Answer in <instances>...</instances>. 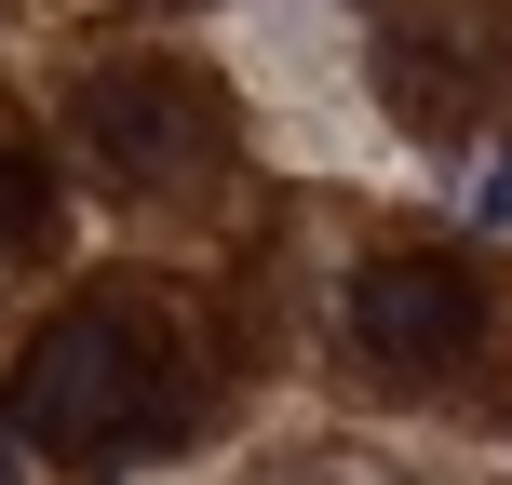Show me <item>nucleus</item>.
I'll return each instance as SVG.
<instances>
[{"label":"nucleus","instance_id":"nucleus-1","mask_svg":"<svg viewBox=\"0 0 512 485\" xmlns=\"http://www.w3.org/2000/svg\"><path fill=\"white\" fill-rule=\"evenodd\" d=\"M14 418H27V445L108 459V445H135V432H162V418H176V364H162V337L122 324V310H68V324L27 337Z\"/></svg>","mask_w":512,"mask_h":485},{"label":"nucleus","instance_id":"nucleus-2","mask_svg":"<svg viewBox=\"0 0 512 485\" xmlns=\"http://www.w3.org/2000/svg\"><path fill=\"white\" fill-rule=\"evenodd\" d=\"M81 149L149 189V176H189V162L216 149V108H203L189 68H108L95 95H81Z\"/></svg>","mask_w":512,"mask_h":485},{"label":"nucleus","instance_id":"nucleus-3","mask_svg":"<svg viewBox=\"0 0 512 485\" xmlns=\"http://www.w3.org/2000/svg\"><path fill=\"white\" fill-rule=\"evenodd\" d=\"M351 337L378 364H459L486 337V283L445 256H378V270H351Z\"/></svg>","mask_w":512,"mask_h":485},{"label":"nucleus","instance_id":"nucleus-4","mask_svg":"<svg viewBox=\"0 0 512 485\" xmlns=\"http://www.w3.org/2000/svg\"><path fill=\"white\" fill-rule=\"evenodd\" d=\"M41 216H54V189H41V162H27L14 135H0V243H27V230H41Z\"/></svg>","mask_w":512,"mask_h":485},{"label":"nucleus","instance_id":"nucleus-5","mask_svg":"<svg viewBox=\"0 0 512 485\" xmlns=\"http://www.w3.org/2000/svg\"><path fill=\"white\" fill-rule=\"evenodd\" d=\"M472 230H512V149L486 162V176H472Z\"/></svg>","mask_w":512,"mask_h":485},{"label":"nucleus","instance_id":"nucleus-6","mask_svg":"<svg viewBox=\"0 0 512 485\" xmlns=\"http://www.w3.org/2000/svg\"><path fill=\"white\" fill-rule=\"evenodd\" d=\"M0 485H14V445H0Z\"/></svg>","mask_w":512,"mask_h":485}]
</instances>
